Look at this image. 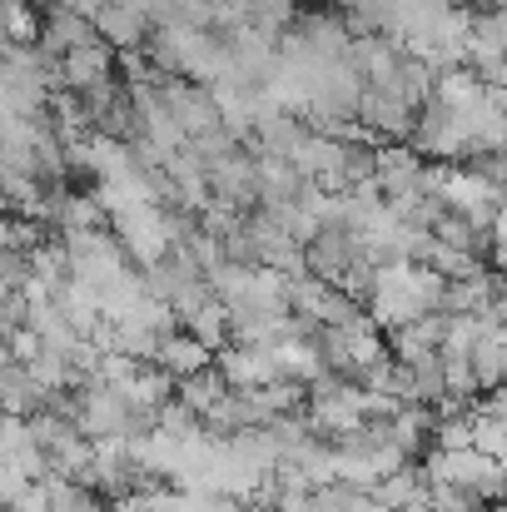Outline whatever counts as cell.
I'll list each match as a JSON object with an SVG mask.
<instances>
[{
    "mask_svg": "<svg viewBox=\"0 0 507 512\" xmlns=\"http://www.w3.org/2000/svg\"><path fill=\"white\" fill-rule=\"evenodd\" d=\"M110 224H115V239L130 254V264L150 269L169 249H179V234L189 229V214H169L160 199H145V204H130V209L110 214Z\"/></svg>",
    "mask_w": 507,
    "mask_h": 512,
    "instance_id": "obj_1",
    "label": "cell"
},
{
    "mask_svg": "<svg viewBox=\"0 0 507 512\" xmlns=\"http://www.w3.org/2000/svg\"><path fill=\"white\" fill-rule=\"evenodd\" d=\"M413 150L423 160H438V165H458L468 160L478 145H473V125H468V110H453V105H438L428 100L418 110V125H413Z\"/></svg>",
    "mask_w": 507,
    "mask_h": 512,
    "instance_id": "obj_2",
    "label": "cell"
},
{
    "mask_svg": "<svg viewBox=\"0 0 507 512\" xmlns=\"http://www.w3.org/2000/svg\"><path fill=\"white\" fill-rule=\"evenodd\" d=\"M60 244H65V254H70V279L90 284L95 294L130 269V254H125L120 239L105 234L100 224H95V229H70V234H60Z\"/></svg>",
    "mask_w": 507,
    "mask_h": 512,
    "instance_id": "obj_3",
    "label": "cell"
},
{
    "mask_svg": "<svg viewBox=\"0 0 507 512\" xmlns=\"http://www.w3.org/2000/svg\"><path fill=\"white\" fill-rule=\"evenodd\" d=\"M358 125H363L368 135H383V140H408L413 125H418V105H413L393 80H383V85H363Z\"/></svg>",
    "mask_w": 507,
    "mask_h": 512,
    "instance_id": "obj_4",
    "label": "cell"
},
{
    "mask_svg": "<svg viewBox=\"0 0 507 512\" xmlns=\"http://www.w3.org/2000/svg\"><path fill=\"white\" fill-rule=\"evenodd\" d=\"M204 170H209V189H214L219 204H229V209H239V214L259 204V165H254V155H249L244 145L224 150V155L209 160Z\"/></svg>",
    "mask_w": 507,
    "mask_h": 512,
    "instance_id": "obj_5",
    "label": "cell"
},
{
    "mask_svg": "<svg viewBox=\"0 0 507 512\" xmlns=\"http://www.w3.org/2000/svg\"><path fill=\"white\" fill-rule=\"evenodd\" d=\"M160 95H165L169 115L179 120V130H184L189 140L219 130V105H214V90H209V85L184 80V75H165V80H160Z\"/></svg>",
    "mask_w": 507,
    "mask_h": 512,
    "instance_id": "obj_6",
    "label": "cell"
},
{
    "mask_svg": "<svg viewBox=\"0 0 507 512\" xmlns=\"http://www.w3.org/2000/svg\"><path fill=\"white\" fill-rule=\"evenodd\" d=\"M214 368L224 373V383L234 388V393H249V388H264V383H279L284 373H279V363H274V348H264V343H224L219 353H214Z\"/></svg>",
    "mask_w": 507,
    "mask_h": 512,
    "instance_id": "obj_7",
    "label": "cell"
},
{
    "mask_svg": "<svg viewBox=\"0 0 507 512\" xmlns=\"http://www.w3.org/2000/svg\"><path fill=\"white\" fill-rule=\"evenodd\" d=\"M120 50L115 45H105L100 35L90 40V45H75V50H65L60 55V90H75V95H85V90H95V85H105V80H115V60Z\"/></svg>",
    "mask_w": 507,
    "mask_h": 512,
    "instance_id": "obj_8",
    "label": "cell"
},
{
    "mask_svg": "<svg viewBox=\"0 0 507 512\" xmlns=\"http://www.w3.org/2000/svg\"><path fill=\"white\" fill-rule=\"evenodd\" d=\"M358 254H363V244H358L343 224H324V229L304 244V264H309V274H314V279H329V284L343 279V269H348Z\"/></svg>",
    "mask_w": 507,
    "mask_h": 512,
    "instance_id": "obj_9",
    "label": "cell"
},
{
    "mask_svg": "<svg viewBox=\"0 0 507 512\" xmlns=\"http://www.w3.org/2000/svg\"><path fill=\"white\" fill-rule=\"evenodd\" d=\"M398 60H403V45H398L388 30H358V35L348 40V65L363 75V85L393 80Z\"/></svg>",
    "mask_w": 507,
    "mask_h": 512,
    "instance_id": "obj_10",
    "label": "cell"
},
{
    "mask_svg": "<svg viewBox=\"0 0 507 512\" xmlns=\"http://www.w3.org/2000/svg\"><path fill=\"white\" fill-rule=\"evenodd\" d=\"M373 184H378L383 199H398V194L423 189V155L413 145H383V150H373Z\"/></svg>",
    "mask_w": 507,
    "mask_h": 512,
    "instance_id": "obj_11",
    "label": "cell"
},
{
    "mask_svg": "<svg viewBox=\"0 0 507 512\" xmlns=\"http://www.w3.org/2000/svg\"><path fill=\"white\" fill-rule=\"evenodd\" d=\"M95 40V20L90 15H80L70 0H55L50 10H45V20H40V50L45 55H65V50H75V45H90Z\"/></svg>",
    "mask_w": 507,
    "mask_h": 512,
    "instance_id": "obj_12",
    "label": "cell"
},
{
    "mask_svg": "<svg viewBox=\"0 0 507 512\" xmlns=\"http://www.w3.org/2000/svg\"><path fill=\"white\" fill-rule=\"evenodd\" d=\"M150 363H160L169 378L179 383V378H194V373L214 368V348H209V343H199L189 329H169V334H160Z\"/></svg>",
    "mask_w": 507,
    "mask_h": 512,
    "instance_id": "obj_13",
    "label": "cell"
},
{
    "mask_svg": "<svg viewBox=\"0 0 507 512\" xmlns=\"http://www.w3.org/2000/svg\"><path fill=\"white\" fill-rule=\"evenodd\" d=\"M95 35H100L105 45H115L120 55H130V50H145V40H150V20H145L140 10L120 5V0H105V5L95 10Z\"/></svg>",
    "mask_w": 507,
    "mask_h": 512,
    "instance_id": "obj_14",
    "label": "cell"
},
{
    "mask_svg": "<svg viewBox=\"0 0 507 512\" xmlns=\"http://www.w3.org/2000/svg\"><path fill=\"white\" fill-rule=\"evenodd\" d=\"M468 363H473V373H478V388H498L507 378V329L493 314L483 319L478 339L468 348Z\"/></svg>",
    "mask_w": 507,
    "mask_h": 512,
    "instance_id": "obj_15",
    "label": "cell"
},
{
    "mask_svg": "<svg viewBox=\"0 0 507 512\" xmlns=\"http://www.w3.org/2000/svg\"><path fill=\"white\" fill-rule=\"evenodd\" d=\"M443 329H448V314H443V309H433V314H423V319H413V324L393 329V334H388V348H393V358H398V363H413V358H423V353H438Z\"/></svg>",
    "mask_w": 507,
    "mask_h": 512,
    "instance_id": "obj_16",
    "label": "cell"
},
{
    "mask_svg": "<svg viewBox=\"0 0 507 512\" xmlns=\"http://www.w3.org/2000/svg\"><path fill=\"white\" fill-rule=\"evenodd\" d=\"M45 388L30 378V368L25 363H10L5 373H0V413H15V418H30V413H40L45 408Z\"/></svg>",
    "mask_w": 507,
    "mask_h": 512,
    "instance_id": "obj_17",
    "label": "cell"
},
{
    "mask_svg": "<svg viewBox=\"0 0 507 512\" xmlns=\"http://www.w3.org/2000/svg\"><path fill=\"white\" fill-rule=\"evenodd\" d=\"M40 493H45V508L50 512H105V498L90 483L65 478V473H45L40 478Z\"/></svg>",
    "mask_w": 507,
    "mask_h": 512,
    "instance_id": "obj_18",
    "label": "cell"
},
{
    "mask_svg": "<svg viewBox=\"0 0 507 512\" xmlns=\"http://www.w3.org/2000/svg\"><path fill=\"white\" fill-rule=\"evenodd\" d=\"M274 363H279V373L294 378V383H314L319 373H329V368H324V353H319V334H314V339L274 343Z\"/></svg>",
    "mask_w": 507,
    "mask_h": 512,
    "instance_id": "obj_19",
    "label": "cell"
},
{
    "mask_svg": "<svg viewBox=\"0 0 507 512\" xmlns=\"http://www.w3.org/2000/svg\"><path fill=\"white\" fill-rule=\"evenodd\" d=\"M55 304L65 309V319H70L85 339L105 324V314H100V294H95L90 284H80V279H70L65 289H55Z\"/></svg>",
    "mask_w": 507,
    "mask_h": 512,
    "instance_id": "obj_20",
    "label": "cell"
},
{
    "mask_svg": "<svg viewBox=\"0 0 507 512\" xmlns=\"http://www.w3.org/2000/svg\"><path fill=\"white\" fill-rule=\"evenodd\" d=\"M25 264H30V279H40L50 294L70 284V254L60 239H40L35 249H25Z\"/></svg>",
    "mask_w": 507,
    "mask_h": 512,
    "instance_id": "obj_21",
    "label": "cell"
},
{
    "mask_svg": "<svg viewBox=\"0 0 507 512\" xmlns=\"http://www.w3.org/2000/svg\"><path fill=\"white\" fill-rule=\"evenodd\" d=\"M294 35L309 45V50H319V55H348V40H353V30L334 20V15H304L299 25H294Z\"/></svg>",
    "mask_w": 507,
    "mask_h": 512,
    "instance_id": "obj_22",
    "label": "cell"
},
{
    "mask_svg": "<svg viewBox=\"0 0 507 512\" xmlns=\"http://www.w3.org/2000/svg\"><path fill=\"white\" fill-rule=\"evenodd\" d=\"M174 393H179L199 418H204V413L229 393V383H224V373H219V368H204V373H194V378H179V383H174Z\"/></svg>",
    "mask_w": 507,
    "mask_h": 512,
    "instance_id": "obj_23",
    "label": "cell"
},
{
    "mask_svg": "<svg viewBox=\"0 0 507 512\" xmlns=\"http://www.w3.org/2000/svg\"><path fill=\"white\" fill-rule=\"evenodd\" d=\"M155 428H160V433H169V438H194V433L204 428V418H199V413H194V408H189L179 393H174L169 403H160V408H155Z\"/></svg>",
    "mask_w": 507,
    "mask_h": 512,
    "instance_id": "obj_24",
    "label": "cell"
},
{
    "mask_svg": "<svg viewBox=\"0 0 507 512\" xmlns=\"http://www.w3.org/2000/svg\"><path fill=\"white\" fill-rule=\"evenodd\" d=\"M473 448L488 453V458H503L507 453V423L493 408H473Z\"/></svg>",
    "mask_w": 507,
    "mask_h": 512,
    "instance_id": "obj_25",
    "label": "cell"
},
{
    "mask_svg": "<svg viewBox=\"0 0 507 512\" xmlns=\"http://www.w3.org/2000/svg\"><path fill=\"white\" fill-rule=\"evenodd\" d=\"M428 512H483V498L463 483H428Z\"/></svg>",
    "mask_w": 507,
    "mask_h": 512,
    "instance_id": "obj_26",
    "label": "cell"
},
{
    "mask_svg": "<svg viewBox=\"0 0 507 512\" xmlns=\"http://www.w3.org/2000/svg\"><path fill=\"white\" fill-rule=\"evenodd\" d=\"M294 20V0H249V25L264 35H284V25Z\"/></svg>",
    "mask_w": 507,
    "mask_h": 512,
    "instance_id": "obj_27",
    "label": "cell"
},
{
    "mask_svg": "<svg viewBox=\"0 0 507 512\" xmlns=\"http://www.w3.org/2000/svg\"><path fill=\"white\" fill-rule=\"evenodd\" d=\"M25 309H30V304H25L20 289H10V294L0 299V339H10L15 329H25Z\"/></svg>",
    "mask_w": 507,
    "mask_h": 512,
    "instance_id": "obj_28",
    "label": "cell"
},
{
    "mask_svg": "<svg viewBox=\"0 0 507 512\" xmlns=\"http://www.w3.org/2000/svg\"><path fill=\"white\" fill-rule=\"evenodd\" d=\"M120 5L140 10L150 25H169V20H174V0H120Z\"/></svg>",
    "mask_w": 507,
    "mask_h": 512,
    "instance_id": "obj_29",
    "label": "cell"
},
{
    "mask_svg": "<svg viewBox=\"0 0 507 512\" xmlns=\"http://www.w3.org/2000/svg\"><path fill=\"white\" fill-rule=\"evenodd\" d=\"M488 234H493V244H507V199L493 209V224H488Z\"/></svg>",
    "mask_w": 507,
    "mask_h": 512,
    "instance_id": "obj_30",
    "label": "cell"
},
{
    "mask_svg": "<svg viewBox=\"0 0 507 512\" xmlns=\"http://www.w3.org/2000/svg\"><path fill=\"white\" fill-rule=\"evenodd\" d=\"M488 314H493V319H498V324L507 329V279H503V289L493 294V309H488Z\"/></svg>",
    "mask_w": 507,
    "mask_h": 512,
    "instance_id": "obj_31",
    "label": "cell"
},
{
    "mask_svg": "<svg viewBox=\"0 0 507 512\" xmlns=\"http://www.w3.org/2000/svg\"><path fill=\"white\" fill-rule=\"evenodd\" d=\"M488 85H503V90H507V60L498 65V70H493V75H488Z\"/></svg>",
    "mask_w": 507,
    "mask_h": 512,
    "instance_id": "obj_32",
    "label": "cell"
},
{
    "mask_svg": "<svg viewBox=\"0 0 507 512\" xmlns=\"http://www.w3.org/2000/svg\"><path fill=\"white\" fill-rule=\"evenodd\" d=\"M10 363H15V358H10V348H5V339H0V373H5Z\"/></svg>",
    "mask_w": 507,
    "mask_h": 512,
    "instance_id": "obj_33",
    "label": "cell"
},
{
    "mask_svg": "<svg viewBox=\"0 0 507 512\" xmlns=\"http://www.w3.org/2000/svg\"><path fill=\"white\" fill-rule=\"evenodd\" d=\"M498 269H503V279H507V244H498Z\"/></svg>",
    "mask_w": 507,
    "mask_h": 512,
    "instance_id": "obj_34",
    "label": "cell"
},
{
    "mask_svg": "<svg viewBox=\"0 0 507 512\" xmlns=\"http://www.w3.org/2000/svg\"><path fill=\"white\" fill-rule=\"evenodd\" d=\"M493 10H507V0H493Z\"/></svg>",
    "mask_w": 507,
    "mask_h": 512,
    "instance_id": "obj_35",
    "label": "cell"
},
{
    "mask_svg": "<svg viewBox=\"0 0 507 512\" xmlns=\"http://www.w3.org/2000/svg\"><path fill=\"white\" fill-rule=\"evenodd\" d=\"M383 512H388V508H383Z\"/></svg>",
    "mask_w": 507,
    "mask_h": 512,
    "instance_id": "obj_36",
    "label": "cell"
}]
</instances>
